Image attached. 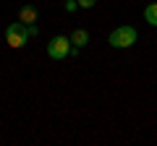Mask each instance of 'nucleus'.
<instances>
[{"mask_svg":"<svg viewBox=\"0 0 157 146\" xmlns=\"http://www.w3.org/2000/svg\"><path fill=\"white\" fill-rule=\"evenodd\" d=\"M71 42H73V47H86L89 45V31L86 29H76L71 34Z\"/></svg>","mask_w":157,"mask_h":146,"instance_id":"4","label":"nucleus"},{"mask_svg":"<svg viewBox=\"0 0 157 146\" xmlns=\"http://www.w3.org/2000/svg\"><path fill=\"white\" fill-rule=\"evenodd\" d=\"M76 8H78V0H66V11L68 13H73Z\"/></svg>","mask_w":157,"mask_h":146,"instance_id":"7","label":"nucleus"},{"mask_svg":"<svg viewBox=\"0 0 157 146\" xmlns=\"http://www.w3.org/2000/svg\"><path fill=\"white\" fill-rule=\"evenodd\" d=\"M136 29L134 26H115L110 31V47H115V50H126V47L136 45Z\"/></svg>","mask_w":157,"mask_h":146,"instance_id":"1","label":"nucleus"},{"mask_svg":"<svg viewBox=\"0 0 157 146\" xmlns=\"http://www.w3.org/2000/svg\"><path fill=\"white\" fill-rule=\"evenodd\" d=\"M71 45L73 42L68 39V37L58 34V37H52V39L47 42V55H50L52 60H63V57H68V52H71Z\"/></svg>","mask_w":157,"mask_h":146,"instance_id":"3","label":"nucleus"},{"mask_svg":"<svg viewBox=\"0 0 157 146\" xmlns=\"http://www.w3.org/2000/svg\"><path fill=\"white\" fill-rule=\"evenodd\" d=\"M18 21H24V24H34V21H37V8H34V5H24L21 13H18Z\"/></svg>","mask_w":157,"mask_h":146,"instance_id":"5","label":"nucleus"},{"mask_svg":"<svg viewBox=\"0 0 157 146\" xmlns=\"http://www.w3.org/2000/svg\"><path fill=\"white\" fill-rule=\"evenodd\" d=\"M144 18H147V24L157 26V3H149V5L144 8Z\"/></svg>","mask_w":157,"mask_h":146,"instance_id":"6","label":"nucleus"},{"mask_svg":"<svg viewBox=\"0 0 157 146\" xmlns=\"http://www.w3.org/2000/svg\"><path fill=\"white\" fill-rule=\"evenodd\" d=\"M94 3H97V0H78V5H81V8H92Z\"/></svg>","mask_w":157,"mask_h":146,"instance_id":"8","label":"nucleus"},{"mask_svg":"<svg viewBox=\"0 0 157 146\" xmlns=\"http://www.w3.org/2000/svg\"><path fill=\"white\" fill-rule=\"evenodd\" d=\"M29 37H32V34H29V24H24V21L11 24V26L6 29V39H8V45H11L13 50H21Z\"/></svg>","mask_w":157,"mask_h":146,"instance_id":"2","label":"nucleus"}]
</instances>
